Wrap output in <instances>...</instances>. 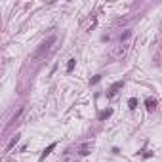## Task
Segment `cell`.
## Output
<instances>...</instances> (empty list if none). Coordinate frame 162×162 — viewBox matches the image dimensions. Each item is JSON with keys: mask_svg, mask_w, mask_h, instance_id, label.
<instances>
[{"mask_svg": "<svg viewBox=\"0 0 162 162\" xmlns=\"http://www.w3.org/2000/svg\"><path fill=\"white\" fill-rule=\"evenodd\" d=\"M75 65H76V59L72 57V59H69V63H67V72H72V71H75Z\"/></svg>", "mask_w": 162, "mask_h": 162, "instance_id": "cell-8", "label": "cell"}, {"mask_svg": "<svg viewBox=\"0 0 162 162\" xmlns=\"http://www.w3.org/2000/svg\"><path fill=\"white\" fill-rule=\"evenodd\" d=\"M145 105H147V111H155V109H156V99H153V97H147Z\"/></svg>", "mask_w": 162, "mask_h": 162, "instance_id": "cell-4", "label": "cell"}, {"mask_svg": "<svg viewBox=\"0 0 162 162\" xmlns=\"http://www.w3.org/2000/svg\"><path fill=\"white\" fill-rule=\"evenodd\" d=\"M55 147H57V143H52V145H50V147H48V149H44V153H42V156H40V162H42V160H44V158H46V156H48V155H50V153H52V151H54Z\"/></svg>", "mask_w": 162, "mask_h": 162, "instance_id": "cell-6", "label": "cell"}, {"mask_svg": "<svg viewBox=\"0 0 162 162\" xmlns=\"http://www.w3.org/2000/svg\"><path fill=\"white\" fill-rule=\"evenodd\" d=\"M19 137H21V135H19V134H17V135H15V137H13V139H12V141H10V143H8V147H6V151H12V149L15 147V143H17V141H19Z\"/></svg>", "mask_w": 162, "mask_h": 162, "instance_id": "cell-7", "label": "cell"}, {"mask_svg": "<svg viewBox=\"0 0 162 162\" xmlns=\"http://www.w3.org/2000/svg\"><path fill=\"white\" fill-rule=\"evenodd\" d=\"M55 40H57V38H55V34H52V36H48V38H46L44 42L38 46V48H36V52L33 54V61H34V63H38V61H42L44 57L50 54V50H52V46L55 44Z\"/></svg>", "mask_w": 162, "mask_h": 162, "instance_id": "cell-1", "label": "cell"}, {"mask_svg": "<svg viewBox=\"0 0 162 162\" xmlns=\"http://www.w3.org/2000/svg\"><path fill=\"white\" fill-rule=\"evenodd\" d=\"M111 114H113V109H107V111H101V113L97 114V120H107L109 116H111Z\"/></svg>", "mask_w": 162, "mask_h": 162, "instance_id": "cell-5", "label": "cell"}, {"mask_svg": "<svg viewBox=\"0 0 162 162\" xmlns=\"http://www.w3.org/2000/svg\"><path fill=\"white\" fill-rule=\"evenodd\" d=\"M135 105H137V99H135V97H132V99L128 101V107H130V109H135Z\"/></svg>", "mask_w": 162, "mask_h": 162, "instance_id": "cell-9", "label": "cell"}, {"mask_svg": "<svg viewBox=\"0 0 162 162\" xmlns=\"http://www.w3.org/2000/svg\"><path fill=\"white\" fill-rule=\"evenodd\" d=\"M99 80H101V76H99V75H97V76H93V78H92V80H90V84H97V82H99Z\"/></svg>", "mask_w": 162, "mask_h": 162, "instance_id": "cell-11", "label": "cell"}, {"mask_svg": "<svg viewBox=\"0 0 162 162\" xmlns=\"http://www.w3.org/2000/svg\"><path fill=\"white\" fill-rule=\"evenodd\" d=\"M80 155H82V156L90 155V153H88V143H84V145H82V149H80Z\"/></svg>", "mask_w": 162, "mask_h": 162, "instance_id": "cell-10", "label": "cell"}, {"mask_svg": "<svg viewBox=\"0 0 162 162\" xmlns=\"http://www.w3.org/2000/svg\"><path fill=\"white\" fill-rule=\"evenodd\" d=\"M122 86H124V82H122V80L114 82V84H113V86L107 90V97H109V99H111V97H114V96L118 93V90H122Z\"/></svg>", "mask_w": 162, "mask_h": 162, "instance_id": "cell-2", "label": "cell"}, {"mask_svg": "<svg viewBox=\"0 0 162 162\" xmlns=\"http://www.w3.org/2000/svg\"><path fill=\"white\" fill-rule=\"evenodd\" d=\"M21 114H23V107H19V109H17V113H15L13 116H12V120L8 122V126H13V124H17V120L21 118Z\"/></svg>", "mask_w": 162, "mask_h": 162, "instance_id": "cell-3", "label": "cell"}]
</instances>
